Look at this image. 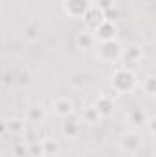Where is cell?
Here are the masks:
<instances>
[{
	"mask_svg": "<svg viewBox=\"0 0 156 157\" xmlns=\"http://www.w3.org/2000/svg\"><path fill=\"white\" fill-rule=\"evenodd\" d=\"M140 80L136 77V73L127 68V66H119L112 71L110 75V88L116 95H125V93H132L138 88Z\"/></svg>",
	"mask_w": 156,
	"mask_h": 157,
	"instance_id": "6da1fadb",
	"label": "cell"
},
{
	"mask_svg": "<svg viewBox=\"0 0 156 157\" xmlns=\"http://www.w3.org/2000/svg\"><path fill=\"white\" fill-rule=\"evenodd\" d=\"M121 44L117 40H109V42H99L97 46V59L103 62H116L121 55Z\"/></svg>",
	"mask_w": 156,
	"mask_h": 157,
	"instance_id": "7a4b0ae2",
	"label": "cell"
},
{
	"mask_svg": "<svg viewBox=\"0 0 156 157\" xmlns=\"http://www.w3.org/2000/svg\"><path fill=\"white\" fill-rule=\"evenodd\" d=\"M119 148L123 152H127V154H138L143 148V139L136 132H127L119 139Z\"/></svg>",
	"mask_w": 156,
	"mask_h": 157,
	"instance_id": "3957f363",
	"label": "cell"
},
{
	"mask_svg": "<svg viewBox=\"0 0 156 157\" xmlns=\"http://www.w3.org/2000/svg\"><path fill=\"white\" fill-rule=\"evenodd\" d=\"M90 6H92L90 0H64L63 2L64 13L70 18H83L84 13L90 9Z\"/></svg>",
	"mask_w": 156,
	"mask_h": 157,
	"instance_id": "277c9868",
	"label": "cell"
},
{
	"mask_svg": "<svg viewBox=\"0 0 156 157\" xmlns=\"http://www.w3.org/2000/svg\"><path fill=\"white\" fill-rule=\"evenodd\" d=\"M119 59L125 62V66H130V64L140 62V60L143 59V48H142V44L132 42V44H129V46H123Z\"/></svg>",
	"mask_w": 156,
	"mask_h": 157,
	"instance_id": "5b68a950",
	"label": "cell"
},
{
	"mask_svg": "<svg viewBox=\"0 0 156 157\" xmlns=\"http://www.w3.org/2000/svg\"><path fill=\"white\" fill-rule=\"evenodd\" d=\"M96 42H109V40H116L117 37V26L114 20H105L97 29L92 31Z\"/></svg>",
	"mask_w": 156,
	"mask_h": 157,
	"instance_id": "8992f818",
	"label": "cell"
},
{
	"mask_svg": "<svg viewBox=\"0 0 156 157\" xmlns=\"http://www.w3.org/2000/svg\"><path fill=\"white\" fill-rule=\"evenodd\" d=\"M83 20H84L86 29H88V31H94V29H97V28L105 22V13H103L101 9H97L96 6H90V9L84 13Z\"/></svg>",
	"mask_w": 156,
	"mask_h": 157,
	"instance_id": "52a82bcc",
	"label": "cell"
},
{
	"mask_svg": "<svg viewBox=\"0 0 156 157\" xmlns=\"http://www.w3.org/2000/svg\"><path fill=\"white\" fill-rule=\"evenodd\" d=\"M53 112L63 119L72 117L74 112H76V104H74V101L68 99V97H57V99L53 101Z\"/></svg>",
	"mask_w": 156,
	"mask_h": 157,
	"instance_id": "ba28073f",
	"label": "cell"
},
{
	"mask_svg": "<svg viewBox=\"0 0 156 157\" xmlns=\"http://www.w3.org/2000/svg\"><path fill=\"white\" fill-rule=\"evenodd\" d=\"M96 110L99 112V115L103 119L110 117L112 113H114V101H112V97L110 95H107V93H101L99 97H97V101H96Z\"/></svg>",
	"mask_w": 156,
	"mask_h": 157,
	"instance_id": "9c48e42d",
	"label": "cell"
},
{
	"mask_svg": "<svg viewBox=\"0 0 156 157\" xmlns=\"http://www.w3.org/2000/svg\"><path fill=\"white\" fill-rule=\"evenodd\" d=\"M46 108L42 104H33L26 110V122H31V124H42L46 121Z\"/></svg>",
	"mask_w": 156,
	"mask_h": 157,
	"instance_id": "30bf717a",
	"label": "cell"
},
{
	"mask_svg": "<svg viewBox=\"0 0 156 157\" xmlns=\"http://www.w3.org/2000/svg\"><path fill=\"white\" fill-rule=\"evenodd\" d=\"M76 46L79 49L86 51V49H92L96 46V39H94V33L88 31V29H83L76 35Z\"/></svg>",
	"mask_w": 156,
	"mask_h": 157,
	"instance_id": "8fae6325",
	"label": "cell"
},
{
	"mask_svg": "<svg viewBox=\"0 0 156 157\" xmlns=\"http://www.w3.org/2000/svg\"><path fill=\"white\" fill-rule=\"evenodd\" d=\"M4 126H6V132L11 135H20L26 132V121L20 117H9L7 121H4Z\"/></svg>",
	"mask_w": 156,
	"mask_h": 157,
	"instance_id": "7c38bea8",
	"label": "cell"
},
{
	"mask_svg": "<svg viewBox=\"0 0 156 157\" xmlns=\"http://www.w3.org/2000/svg\"><path fill=\"white\" fill-rule=\"evenodd\" d=\"M61 132H63V135H64L66 139H76L79 135V132H81V124H79L76 119L66 117V122H63Z\"/></svg>",
	"mask_w": 156,
	"mask_h": 157,
	"instance_id": "4fadbf2b",
	"label": "cell"
},
{
	"mask_svg": "<svg viewBox=\"0 0 156 157\" xmlns=\"http://www.w3.org/2000/svg\"><path fill=\"white\" fill-rule=\"evenodd\" d=\"M81 119L86 122V124H99L101 121H103V117L99 115V112L96 110V106L94 104H90V106H86L84 110H83V113H81Z\"/></svg>",
	"mask_w": 156,
	"mask_h": 157,
	"instance_id": "5bb4252c",
	"label": "cell"
},
{
	"mask_svg": "<svg viewBox=\"0 0 156 157\" xmlns=\"http://www.w3.org/2000/svg\"><path fill=\"white\" fill-rule=\"evenodd\" d=\"M147 117H149V115H147L142 108H138V106H136V108H132V110L127 113L129 122H130V124H134V126H143V124H145V121H147Z\"/></svg>",
	"mask_w": 156,
	"mask_h": 157,
	"instance_id": "9a60e30c",
	"label": "cell"
},
{
	"mask_svg": "<svg viewBox=\"0 0 156 157\" xmlns=\"http://www.w3.org/2000/svg\"><path fill=\"white\" fill-rule=\"evenodd\" d=\"M42 148H44V155L46 157H51V155H57L61 152V144L57 139L53 137H46L42 139Z\"/></svg>",
	"mask_w": 156,
	"mask_h": 157,
	"instance_id": "2e32d148",
	"label": "cell"
},
{
	"mask_svg": "<svg viewBox=\"0 0 156 157\" xmlns=\"http://www.w3.org/2000/svg\"><path fill=\"white\" fill-rule=\"evenodd\" d=\"M142 90H143V93H147V95H154L156 93V77L154 75H147V77L142 80Z\"/></svg>",
	"mask_w": 156,
	"mask_h": 157,
	"instance_id": "e0dca14e",
	"label": "cell"
},
{
	"mask_svg": "<svg viewBox=\"0 0 156 157\" xmlns=\"http://www.w3.org/2000/svg\"><path fill=\"white\" fill-rule=\"evenodd\" d=\"M22 35L28 42H37L39 40V26L37 24H30L22 29Z\"/></svg>",
	"mask_w": 156,
	"mask_h": 157,
	"instance_id": "ac0fdd59",
	"label": "cell"
},
{
	"mask_svg": "<svg viewBox=\"0 0 156 157\" xmlns=\"http://www.w3.org/2000/svg\"><path fill=\"white\" fill-rule=\"evenodd\" d=\"M28 152H30V157H46L44 148H42V141H33L31 144H28Z\"/></svg>",
	"mask_w": 156,
	"mask_h": 157,
	"instance_id": "d6986e66",
	"label": "cell"
},
{
	"mask_svg": "<svg viewBox=\"0 0 156 157\" xmlns=\"http://www.w3.org/2000/svg\"><path fill=\"white\" fill-rule=\"evenodd\" d=\"M96 7L101 9L105 15L116 9V0H96Z\"/></svg>",
	"mask_w": 156,
	"mask_h": 157,
	"instance_id": "ffe728a7",
	"label": "cell"
},
{
	"mask_svg": "<svg viewBox=\"0 0 156 157\" xmlns=\"http://www.w3.org/2000/svg\"><path fill=\"white\" fill-rule=\"evenodd\" d=\"M13 157H30L28 144H24V143L15 144V148H13Z\"/></svg>",
	"mask_w": 156,
	"mask_h": 157,
	"instance_id": "44dd1931",
	"label": "cell"
},
{
	"mask_svg": "<svg viewBox=\"0 0 156 157\" xmlns=\"http://www.w3.org/2000/svg\"><path fill=\"white\" fill-rule=\"evenodd\" d=\"M143 126H147L149 135H151V137H154V135H156V117H154V115H149Z\"/></svg>",
	"mask_w": 156,
	"mask_h": 157,
	"instance_id": "7402d4cb",
	"label": "cell"
},
{
	"mask_svg": "<svg viewBox=\"0 0 156 157\" xmlns=\"http://www.w3.org/2000/svg\"><path fill=\"white\" fill-rule=\"evenodd\" d=\"M6 133V126H4V122H0V135H4Z\"/></svg>",
	"mask_w": 156,
	"mask_h": 157,
	"instance_id": "603a6c76",
	"label": "cell"
},
{
	"mask_svg": "<svg viewBox=\"0 0 156 157\" xmlns=\"http://www.w3.org/2000/svg\"><path fill=\"white\" fill-rule=\"evenodd\" d=\"M86 157H94V155H86Z\"/></svg>",
	"mask_w": 156,
	"mask_h": 157,
	"instance_id": "cb8c5ba5",
	"label": "cell"
}]
</instances>
